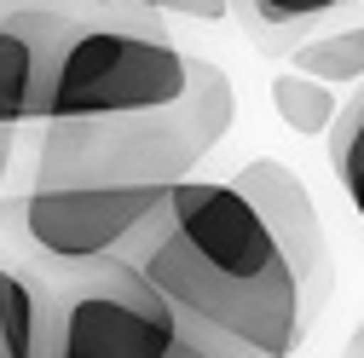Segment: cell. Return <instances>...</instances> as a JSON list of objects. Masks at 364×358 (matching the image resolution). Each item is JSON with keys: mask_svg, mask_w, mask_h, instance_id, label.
<instances>
[{"mask_svg": "<svg viewBox=\"0 0 364 358\" xmlns=\"http://www.w3.org/2000/svg\"><path fill=\"white\" fill-rule=\"evenodd\" d=\"M272 110H278V121H284L289 133L318 139V133L336 127L341 99H336V87L312 81V75H301V70H278V75H272Z\"/></svg>", "mask_w": 364, "mask_h": 358, "instance_id": "9", "label": "cell"}, {"mask_svg": "<svg viewBox=\"0 0 364 358\" xmlns=\"http://www.w3.org/2000/svg\"><path fill=\"white\" fill-rule=\"evenodd\" d=\"M145 12H173V18H197V23H220L232 12V0H133Z\"/></svg>", "mask_w": 364, "mask_h": 358, "instance_id": "13", "label": "cell"}, {"mask_svg": "<svg viewBox=\"0 0 364 358\" xmlns=\"http://www.w3.org/2000/svg\"><path fill=\"white\" fill-rule=\"evenodd\" d=\"M341 358H364V324L353 330V341H347V352H341Z\"/></svg>", "mask_w": 364, "mask_h": 358, "instance_id": "16", "label": "cell"}, {"mask_svg": "<svg viewBox=\"0 0 364 358\" xmlns=\"http://www.w3.org/2000/svg\"><path fill=\"white\" fill-rule=\"evenodd\" d=\"M173 358H255V352L225 347V341H214L208 330H191V324H186V341H179V352H173Z\"/></svg>", "mask_w": 364, "mask_h": 358, "instance_id": "14", "label": "cell"}, {"mask_svg": "<svg viewBox=\"0 0 364 358\" xmlns=\"http://www.w3.org/2000/svg\"><path fill=\"white\" fill-rule=\"evenodd\" d=\"M156 208H162V197L29 185V197H23V232H29V243L41 254L58 260V266H93V260H110Z\"/></svg>", "mask_w": 364, "mask_h": 358, "instance_id": "5", "label": "cell"}, {"mask_svg": "<svg viewBox=\"0 0 364 358\" xmlns=\"http://www.w3.org/2000/svg\"><path fill=\"white\" fill-rule=\"evenodd\" d=\"M75 283L53 295L41 358H173L186 318L116 254L75 266Z\"/></svg>", "mask_w": 364, "mask_h": 358, "instance_id": "4", "label": "cell"}, {"mask_svg": "<svg viewBox=\"0 0 364 358\" xmlns=\"http://www.w3.org/2000/svg\"><path fill=\"white\" fill-rule=\"evenodd\" d=\"M260 23H306V18H324L341 6H358V0H249Z\"/></svg>", "mask_w": 364, "mask_h": 358, "instance_id": "12", "label": "cell"}, {"mask_svg": "<svg viewBox=\"0 0 364 358\" xmlns=\"http://www.w3.org/2000/svg\"><path fill=\"white\" fill-rule=\"evenodd\" d=\"M232 185L249 197V208L260 214L266 237L278 243L284 266L301 283V300H306V318H318L336 289V260H330V237H324V219H318V202L312 191L301 185V173L284 168L278 156H255L237 168Z\"/></svg>", "mask_w": 364, "mask_h": 358, "instance_id": "6", "label": "cell"}, {"mask_svg": "<svg viewBox=\"0 0 364 358\" xmlns=\"http://www.w3.org/2000/svg\"><path fill=\"white\" fill-rule=\"evenodd\" d=\"M191 87V53L145 23H75L53 75L47 121L162 110Z\"/></svg>", "mask_w": 364, "mask_h": 358, "instance_id": "3", "label": "cell"}, {"mask_svg": "<svg viewBox=\"0 0 364 358\" xmlns=\"http://www.w3.org/2000/svg\"><path fill=\"white\" fill-rule=\"evenodd\" d=\"M232 121H237V93L225 70L191 58V87L162 110L41 121L47 133H41V156H35V185L168 197L173 185L197 179V168L220 151Z\"/></svg>", "mask_w": 364, "mask_h": 358, "instance_id": "2", "label": "cell"}, {"mask_svg": "<svg viewBox=\"0 0 364 358\" xmlns=\"http://www.w3.org/2000/svg\"><path fill=\"white\" fill-rule=\"evenodd\" d=\"M191 330L255 358H289L312 318L301 283L232 179H186L116 249Z\"/></svg>", "mask_w": 364, "mask_h": 358, "instance_id": "1", "label": "cell"}, {"mask_svg": "<svg viewBox=\"0 0 364 358\" xmlns=\"http://www.w3.org/2000/svg\"><path fill=\"white\" fill-rule=\"evenodd\" d=\"M47 312H53V289L0 266V358H41Z\"/></svg>", "mask_w": 364, "mask_h": 358, "instance_id": "8", "label": "cell"}, {"mask_svg": "<svg viewBox=\"0 0 364 358\" xmlns=\"http://www.w3.org/2000/svg\"><path fill=\"white\" fill-rule=\"evenodd\" d=\"M12 151H18V127H0V191H6V173H12Z\"/></svg>", "mask_w": 364, "mask_h": 358, "instance_id": "15", "label": "cell"}, {"mask_svg": "<svg viewBox=\"0 0 364 358\" xmlns=\"http://www.w3.org/2000/svg\"><path fill=\"white\" fill-rule=\"evenodd\" d=\"M289 70L324 81V87H336V81H364V23H358V29H330V35L306 40V47H295V64H289Z\"/></svg>", "mask_w": 364, "mask_h": 358, "instance_id": "10", "label": "cell"}, {"mask_svg": "<svg viewBox=\"0 0 364 358\" xmlns=\"http://www.w3.org/2000/svg\"><path fill=\"white\" fill-rule=\"evenodd\" d=\"M330 168H336V179H341V191H347V202L358 208V219H364V93L336 116V127H330Z\"/></svg>", "mask_w": 364, "mask_h": 358, "instance_id": "11", "label": "cell"}, {"mask_svg": "<svg viewBox=\"0 0 364 358\" xmlns=\"http://www.w3.org/2000/svg\"><path fill=\"white\" fill-rule=\"evenodd\" d=\"M75 23L53 6H18L0 18V127L47 121L53 75Z\"/></svg>", "mask_w": 364, "mask_h": 358, "instance_id": "7", "label": "cell"}]
</instances>
